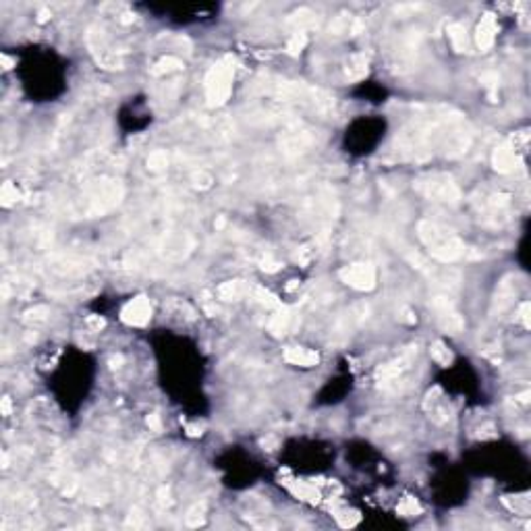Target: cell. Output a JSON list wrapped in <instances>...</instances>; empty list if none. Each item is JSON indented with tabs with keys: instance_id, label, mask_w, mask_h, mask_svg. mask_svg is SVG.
Masks as SVG:
<instances>
[{
	"instance_id": "cell-1",
	"label": "cell",
	"mask_w": 531,
	"mask_h": 531,
	"mask_svg": "<svg viewBox=\"0 0 531 531\" xmlns=\"http://www.w3.org/2000/svg\"><path fill=\"white\" fill-rule=\"evenodd\" d=\"M231 83H233V67L229 60L218 62L206 79V94H208V104L210 106H220L229 100L231 94Z\"/></svg>"
},
{
	"instance_id": "cell-2",
	"label": "cell",
	"mask_w": 531,
	"mask_h": 531,
	"mask_svg": "<svg viewBox=\"0 0 531 531\" xmlns=\"http://www.w3.org/2000/svg\"><path fill=\"white\" fill-rule=\"evenodd\" d=\"M340 278H343L353 289L365 291V289L373 286L375 270L371 268V266H367V263H353V266H347V268L340 270Z\"/></svg>"
},
{
	"instance_id": "cell-3",
	"label": "cell",
	"mask_w": 531,
	"mask_h": 531,
	"mask_svg": "<svg viewBox=\"0 0 531 531\" xmlns=\"http://www.w3.org/2000/svg\"><path fill=\"white\" fill-rule=\"evenodd\" d=\"M123 322L129 324V326H143L149 316H151V307H149V301L145 297H137L133 301H129L127 305L123 307Z\"/></svg>"
},
{
	"instance_id": "cell-4",
	"label": "cell",
	"mask_w": 531,
	"mask_h": 531,
	"mask_svg": "<svg viewBox=\"0 0 531 531\" xmlns=\"http://www.w3.org/2000/svg\"><path fill=\"white\" fill-rule=\"evenodd\" d=\"M284 359L293 365H301V367H312L320 361V355L316 351L309 349H301V347H291L284 351Z\"/></svg>"
},
{
	"instance_id": "cell-5",
	"label": "cell",
	"mask_w": 531,
	"mask_h": 531,
	"mask_svg": "<svg viewBox=\"0 0 531 531\" xmlns=\"http://www.w3.org/2000/svg\"><path fill=\"white\" fill-rule=\"evenodd\" d=\"M496 21H494V17L492 15H485L483 19H481V23H479V27H477V46L481 48V50H488L492 44H494V40H496Z\"/></svg>"
},
{
	"instance_id": "cell-6",
	"label": "cell",
	"mask_w": 531,
	"mask_h": 531,
	"mask_svg": "<svg viewBox=\"0 0 531 531\" xmlns=\"http://www.w3.org/2000/svg\"><path fill=\"white\" fill-rule=\"evenodd\" d=\"M515 162H517L515 149H511L508 145H502V147H498V149L494 151V166H496V170L508 172V170H513Z\"/></svg>"
},
{
	"instance_id": "cell-7",
	"label": "cell",
	"mask_w": 531,
	"mask_h": 531,
	"mask_svg": "<svg viewBox=\"0 0 531 531\" xmlns=\"http://www.w3.org/2000/svg\"><path fill=\"white\" fill-rule=\"evenodd\" d=\"M448 37H450V44L457 52H465L467 50V31L463 25L459 23H452L448 27Z\"/></svg>"
},
{
	"instance_id": "cell-8",
	"label": "cell",
	"mask_w": 531,
	"mask_h": 531,
	"mask_svg": "<svg viewBox=\"0 0 531 531\" xmlns=\"http://www.w3.org/2000/svg\"><path fill=\"white\" fill-rule=\"evenodd\" d=\"M241 293H243V284H241V280H231V282H224V284L218 289V295H220L222 299H226V301H231V299H237V297H241Z\"/></svg>"
},
{
	"instance_id": "cell-9",
	"label": "cell",
	"mask_w": 531,
	"mask_h": 531,
	"mask_svg": "<svg viewBox=\"0 0 531 531\" xmlns=\"http://www.w3.org/2000/svg\"><path fill=\"white\" fill-rule=\"evenodd\" d=\"M289 320H291L289 312H280V314H276V316L272 318V322H270V330H272L274 334H284L286 328H289Z\"/></svg>"
},
{
	"instance_id": "cell-10",
	"label": "cell",
	"mask_w": 531,
	"mask_h": 531,
	"mask_svg": "<svg viewBox=\"0 0 531 531\" xmlns=\"http://www.w3.org/2000/svg\"><path fill=\"white\" fill-rule=\"evenodd\" d=\"M432 357H434L440 365H448V363L452 361V353H450L442 343H434V347H432Z\"/></svg>"
},
{
	"instance_id": "cell-11",
	"label": "cell",
	"mask_w": 531,
	"mask_h": 531,
	"mask_svg": "<svg viewBox=\"0 0 531 531\" xmlns=\"http://www.w3.org/2000/svg\"><path fill=\"white\" fill-rule=\"evenodd\" d=\"M0 195H3V204H5V206H13V204L17 202V197H19V191L13 187V183H5Z\"/></svg>"
},
{
	"instance_id": "cell-12",
	"label": "cell",
	"mask_w": 531,
	"mask_h": 531,
	"mask_svg": "<svg viewBox=\"0 0 531 531\" xmlns=\"http://www.w3.org/2000/svg\"><path fill=\"white\" fill-rule=\"evenodd\" d=\"M179 67H181V60H179V58L166 56V58H162V60L156 64L154 75H160V73H164V71H172V69H179Z\"/></svg>"
},
{
	"instance_id": "cell-13",
	"label": "cell",
	"mask_w": 531,
	"mask_h": 531,
	"mask_svg": "<svg viewBox=\"0 0 531 531\" xmlns=\"http://www.w3.org/2000/svg\"><path fill=\"white\" fill-rule=\"evenodd\" d=\"M147 164H149V168H151V170H162V168L168 164V158H166V154H164V151H154V154L149 156Z\"/></svg>"
},
{
	"instance_id": "cell-14",
	"label": "cell",
	"mask_w": 531,
	"mask_h": 531,
	"mask_svg": "<svg viewBox=\"0 0 531 531\" xmlns=\"http://www.w3.org/2000/svg\"><path fill=\"white\" fill-rule=\"evenodd\" d=\"M204 521V504H195L187 515V525L189 527H197Z\"/></svg>"
},
{
	"instance_id": "cell-15",
	"label": "cell",
	"mask_w": 531,
	"mask_h": 531,
	"mask_svg": "<svg viewBox=\"0 0 531 531\" xmlns=\"http://www.w3.org/2000/svg\"><path fill=\"white\" fill-rule=\"evenodd\" d=\"M305 33L303 31H297L293 37H291V42H289V50H291V54H297V52H301L303 50V46H305Z\"/></svg>"
},
{
	"instance_id": "cell-16",
	"label": "cell",
	"mask_w": 531,
	"mask_h": 531,
	"mask_svg": "<svg viewBox=\"0 0 531 531\" xmlns=\"http://www.w3.org/2000/svg\"><path fill=\"white\" fill-rule=\"evenodd\" d=\"M399 511H401V515H415V513H419V504H417L413 498H403V502L399 504Z\"/></svg>"
},
{
	"instance_id": "cell-17",
	"label": "cell",
	"mask_w": 531,
	"mask_h": 531,
	"mask_svg": "<svg viewBox=\"0 0 531 531\" xmlns=\"http://www.w3.org/2000/svg\"><path fill=\"white\" fill-rule=\"evenodd\" d=\"M297 494L301 496V498H305V500H318V490H314V488H309V485H299V488H293Z\"/></svg>"
},
{
	"instance_id": "cell-18",
	"label": "cell",
	"mask_w": 531,
	"mask_h": 531,
	"mask_svg": "<svg viewBox=\"0 0 531 531\" xmlns=\"http://www.w3.org/2000/svg\"><path fill=\"white\" fill-rule=\"evenodd\" d=\"M46 314H48V307H44V305H42V307H35V309H31L27 316H29V318H35V320H44V316H46Z\"/></svg>"
},
{
	"instance_id": "cell-19",
	"label": "cell",
	"mask_w": 531,
	"mask_h": 531,
	"mask_svg": "<svg viewBox=\"0 0 531 531\" xmlns=\"http://www.w3.org/2000/svg\"><path fill=\"white\" fill-rule=\"evenodd\" d=\"M147 426H149L151 430L160 432V428H162V426H160V417H158V415H149V417H147Z\"/></svg>"
},
{
	"instance_id": "cell-20",
	"label": "cell",
	"mask_w": 531,
	"mask_h": 531,
	"mask_svg": "<svg viewBox=\"0 0 531 531\" xmlns=\"http://www.w3.org/2000/svg\"><path fill=\"white\" fill-rule=\"evenodd\" d=\"M3 413L11 415V399H3Z\"/></svg>"
}]
</instances>
